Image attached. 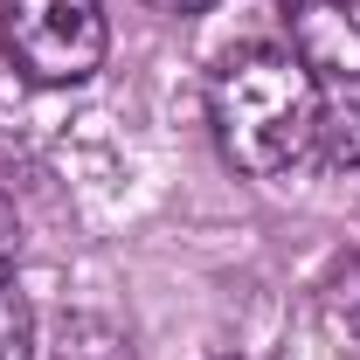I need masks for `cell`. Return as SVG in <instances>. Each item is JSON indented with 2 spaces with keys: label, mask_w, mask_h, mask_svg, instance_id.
<instances>
[{
  "label": "cell",
  "mask_w": 360,
  "mask_h": 360,
  "mask_svg": "<svg viewBox=\"0 0 360 360\" xmlns=\"http://www.w3.org/2000/svg\"><path fill=\"white\" fill-rule=\"evenodd\" d=\"M0 360H35V312L14 291H0Z\"/></svg>",
  "instance_id": "cell-7"
},
{
  "label": "cell",
  "mask_w": 360,
  "mask_h": 360,
  "mask_svg": "<svg viewBox=\"0 0 360 360\" xmlns=\"http://www.w3.org/2000/svg\"><path fill=\"white\" fill-rule=\"evenodd\" d=\"M0 49L28 84H90L111 49L104 0H0Z\"/></svg>",
  "instance_id": "cell-2"
},
{
  "label": "cell",
  "mask_w": 360,
  "mask_h": 360,
  "mask_svg": "<svg viewBox=\"0 0 360 360\" xmlns=\"http://www.w3.org/2000/svg\"><path fill=\"white\" fill-rule=\"evenodd\" d=\"M284 360H360V264L326 277L291 319Z\"/></svg>",
  "instance_id": "cell-4"
},
{
  "label": "cell",
  "mask_w": 360,
  "mask_h": 360,
  "mask_svg": "<svg viewBox=\"0 0 360 360\" xmlns=\"http://www.w3.org/2000/svg\"><path fill=\"white\" fill-rule=\"evenodd\" d=\"M312 153L326 160V167H340V174H360V104H354V97H340V104L319 111Z\"/></svg>",
  "instance_id": "cell-5"
},
{
  "label": "cell",
  "mask_w": 360,
  "mask_h": 360,
  "mask_svg": "<svg viewBox=\"0 0 360 360\" xmlns=\"http://www.w3.org/2000/svg\"><path fill=\"white\" fill-rule=\"evenodd\" d=\"M291 56L326 84H360V0H277Z\"/></svg>",
  "instance_id": "cell-3"
},
{
  "label": "cell",
  "mask_w": 360,
  "mask_h": 360,
  "mask_svg": "<svg viewBox=\"0 0 360 360\" xmlns=\"http://www.w3.org/2000/svg\"><path fill=\"white\" fill-rule=\"evenodd\" d=\"M153 7H167V14H201V7H215V0H153Z\"/></svg>",
  "instance_id": "cell-9"
},
{
  "label": "cell",
  "mask_w": 360,
  "mask_h": 360,
  "mask_svg": "<svg viewBox=\"0 0 360 360\" xmlns=\"http://www.w3.org/2000/svg\"><path fill=\"white\" fill-rule=\"evenodd\" d=\"M14 264H21V222H14V208L0 201V291H7Z\"/></svg>",
  "instance_id": "cell-8"
},
{
  "label": "cell",
  "mask_w": 360,
  "mask_h": 360,
  "mask_svg": "<svg viewBox=\"0 0 360 360\" xmlns=\"http://www.w3.org/2000/svg\"><path fill=\"white\" fill-rule=\"evenodd\" d=\"M319 77L291 49H236L208 84V125L236 174L277 180L291 174L319 132Z\"/></svg>",
  "instance_id": "cell-1"
},
{
  "label": "cell",
  "mask_w": 360,
  "mask_h": 360,
  "mask_svg": "<svg viewBox=\"0 0 360 360\" xmlns=\"http://www.w3.org/2000/svg\"><path fill=\"white\" fill-rule=\"evenodd\" d=\"M56 360H132V347H125V333L104 326V319H63Z\"/></svg>",
  "instance_id": "cell-6"
}]
</instances>
